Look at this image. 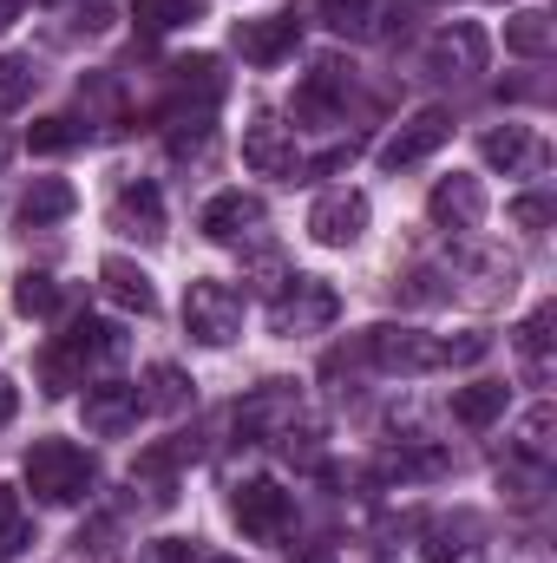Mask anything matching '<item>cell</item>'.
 Segmentation results:
<instances>
[{
	"instance_id": "11",
	"label": "cell",
	"mask_w": 557,
	"mask_h": 563,
	"mask_svg": "<svg viewBox=\"0 0 557 563\" xmlns=\"http://www.w3.org/2000/svg\"><path fill=\"white\" fill-rule=\"evenodd\" d=\"M295 46H302V20L295 13H263V20H243L237 26V53L250 66H282Z\"/></svg>"
},
{
	"instance_id": "7",
	"label": "cell",
	"mask_w": 557,
	"mask_h": 563,
	"mask_svg": "<svg viewBox=\"0 0 557 563\" xmlns=\"http://www.w3.org/2000/svg\"><path fill=\"white\" fill-rule=\"evenodd\" d=\"M361 230H368V197H361V190H328V197H315L308 236H315L321 250H348V243H361Z\"/></svg>"
},
{
	"instance_id": "12",
	"label": "cell",
	"mask_w": 557,
	"mask_h": 563,
	"mask_svg": "<svg viewBox=\"0 0 557 563\" xmlns=\"http://www.w3.org/2000/svg\"><path fill=\"white\" fill-rule=\"evenodd\" d=\"M144 413L139 387L132 380H99V387H86V432H99V439H119V432H132Z\"/></svg>"
},
{
	"instance_id": "30",
	"label": "cell",
	"mask_w": 557,
	"mask_h": 563,
	"mask_svg": "<svg viewBox=\"0 0 557 563\" xmlns=\"http://www.w3.org/2000/svg\"><path fill=\"white\" fill-rule=\"evenodd\" d=\"M26 92H33V66H26V59H13V53H0V112L26 106Z\"/></svg>"
},
{
	"instance_id": "6",
	"label": "cell",
	"mask_w": 557,
	"mask_h": 563,
	"mask_svg": "<svg viewBox=\"0 0 557 563\" xmlns=\"http://www.w3.org/2000/svg\"><path fill=\"white\" fill-rule=\"evenodd\" d=\"M230 518L256 538V544H276L282 531H288V492L270 485V478H250V485H237V498H230Z\"/></svg>"
},
{
	"instance_id": "17",
	"label": "cell",
	"mask_w": 557,
	"mask_h": 563,
	"mask_svg": "<svg viewBox=\"0 0 557 563\" xmlns=\"http://www.w3.org/2000/svg\"><path fill=\"white\" fill-rule=\"evenodd\" d=\"M321 13V26L328 33H348V40H374V33H387V0H321L315 7Z\"/></svg>"
},
{
	"instance_id": "15",
	"label": "cell",
	"mask_w": 557,
	"mask_h": 563,
	"mask_svg": "<svg viewBox=\"0 0 557 563\" xmlns=\"http://www.w3.org/2000/svg\"><path fill=\"white\" fill-rule=\"evenodd\" d=\"M426 66L446 73V79H472V73H485V33H479V26H446V33L426 46Z\"/></svg>"
},
{
	"instance_id": "19",
	"label": "cell",
	"mask_w": 557,
	"mask_h": 563,
	"mask_svg": "<svg viewBox=\"0 0 557 563\" xmlns=\"http://www.w3.org/2000/svg\"><path fill=\"white\" fill-rule=\"evenodd\" d=\"M505 407H512V387L505 380H472V387H452V420L459 426H492L505 420Z\"/></svg>"
},
{
	"instance_id": "31",
	"label": "cell",
	"mask_w": 557,
	"mask_h": 563,
	"mask_svg": "<svg viewBox=\"0 0 557 563\" xmlns=\"http://www.w3.org/2000/svg\"><path fill=\"white\" fill-rule=\"evenodd\" d=\"M79 139H86V132H79V119H33V132H26L33 151H73Z\"/></svg>"
},
{
	"instance_id": "24",
	"label": "cell",
	"mask_w": 557,
	"mask_h": 563,
	"mask_svg": "<svg viewBox=\"0 0 557 563\" xmlns=\"http://www.w3.org/2000/svg\"><path fill=\"white\" fill-rule=\"evenodd\" d=\"M144 413H184L190 407V380L177 374V367H151V380L139 387Z\"/></svg>"
},
{
	"instance_id": "29",
	"label": "cell",
	"mask_w": 557,
	"mask_h": 563,
	"mask_svg": "<svg viewBox=\"0 0 557 563\" xmlns=\"http://www.w3.org/2000/svg\"><path fill=\"white\" fill-rule=\"evenodd\" d=\"M171 73H177V86H184V92L197 86L204 99H217V86H223V73H217V59H210V53H190V59H177Z\"/></svg>"
},
{
	"instance_id": "13",
	"label": "cell",
	"mask_w": 557,
	"mask_h": 563,
	"mask_svg": "<svg viewBox=\"0 0 557 563\" xmlns=\"http://www.w3.org/2000/svg\"><path fill=\"white\" fill-rule=\"evenodd\" d=\"M197 230H204L210 243H250V236L263 230V203H256V197H243V190H217V197L204 203Z\"/></svg>"
},
{
	"instance_id": "28",
	"label": "cell",
	"mask_w": 557,
	"mask_h": 563,
	"mask_svg": "<svg viewBox=\"0 0 557 563\" xmlns=\"http://www.w3.org/2000/svg\"><path fill=\"white\" fill-rule=\"evenodd\" d=\"M204 139H210V106H197V112L177 106V112H171V151H197Z\"/></svg>"
},
{
	"instance_id": "37",
	"label": "cell",
	"mask_w": 557,
	"mask_h": 563,
	"mask_svg": "<svg viewBox=\"0 0 557 563\" xmlns=\"http://www.w3.org/2000/svg\"><path fill=\"white\" fill-rule=\"evenodd\" d=\"M151 563H190V544H157V558Z\"/></svg>"
},
{
	"instance_id": "32",
	"label": "cell",
	"mask_w": 557,
	"mask_h": 563,
	"mask_svg": "<svg viewBox=\"0 0 557 563\" xmlns=\"http://www.w3.org/2000/svg\"><path fill=\"white\" fill-rule=\"evenodd\" d=\"M0 551H26V525H20V492L0 485Z\"/></svg>"
},
{
	"instance_id": "18",
	"label": "cell",
	"mask_w": 557,
	"mask_h": 563,
	"mask_svg": "<svg viewBox=\"0 0 557 563\" xmlns=\"http://www.w3.org/2000/svg\"><path fill=\"white\" fill-rule=\"evenodd\" d=\"M99 288H106L119 308H132V314H151V308H157V288H151V276H144L132 256H106V263H99Z\"/></svg>"
},
{
	"instance_id": "1",
	"label": "cell",
	"mask_w": 557,
	"mask_h": 563,
	"mask_svg": "<svg viewBox=\"0 0 557 563\" xmlns=\"http://www.w3.org/2000/svg\"><path fill=\"white\" fill-rule=\"evenodd\" d=\"M361 354L387 374H439V367H466V361H485L492 341L485 334H419V328H368L361 334Z\"/></svg>"
},
{
	"instance_id": "41",
	"label": "cell",
	"mask_w": 557,
	"mask_h": 563,
	"mask_svg": "<svg viewBox=\"0 0 557 563\" xmlns=\"http://www.w3.org/2000/svg\"><path fill=\"white\" fill-rule=\"evenodd\" d=\"M210 563H243V558H210Z\"/></svg>"
},
{
	"instance_id": "14",
	"label": "cell",
	"mask_w": 557,
	"mask_h": 563,
	"mask_svg": "<svg viewBox=\"0 0 557 563\" xmlns=\"http://www.w3.org/2000/svg\"><path fill=\"white\" fill-rule=\"evenodd\" d=\"M243 164H250L256 177H295V164H302L295 132L276 125V119H256V125L243 132Z\"/></svg>"
},
{
	"instance_id": "23",
	"label": "cell",
	"mask_w": 557,
	"mask_h": 563,
	"mask_svg": "<svg viewBox=\"0 0 557 563\" xmlns=\"http://www.w3.org/2000/svg\"><path fill=\"white\" fill-rule=\"evenodd\" d=\"M551 328H557V308L545 301L525 328H518V354H525V374L532 380H551Z\"/></svg>"
},
{
	"instance_id": "4",
	"label": "cell",
	"mask_w": 557,
	"mask_h": 563,
	"mask_svg": "<svg viewBox=\"0 0 557 563\" xmlns=\"http://www.w3.org/2000/svg\"><path fill=\"white\" fill-rule=\"evenodd\" d=\"M184 328H190L204 347H230V341L243 334V295L217 276H197L190 295H184Z\"/></svg>"
},
{
	"instance_id": "34",
	"label": "cell",
	"mask_w": 557,
	"mask_h": 563,
	"mask_svg": "<svg viewBox=\"0 0 557 563\" xmlns=\"http://www.w3.org/2000/svg\"><path fill=\"white\" fill-rule=\"evenodd\" d=\"M551 217H557L551 197H518V203H512V223H518V230H545Z\"/></svg>"
},
{
	"instance_id": "33",
	"label": "cell",
	"mask_w": 557,
	"mask_h": 563,
	"mask_svg": "<svg viewBox=\"0 0 557 563\" xmlns=\"http://www.w3.org/2000/svg\"><path fill=\"white\" fill-rule=\"evenodd\" d=\"M466 525H433L426 531V563H452V558H466Z\"/></svg>"
},
{
	"instance_id": "27",
	"label": "cell",
	"mask_w": 557,
	"mask_h": 563,
	"mask_svg": "<svg viewBox=\"0 0 557 563\" xmlns=\"http://www.w3.org/2000/svg\"><path fill=\"white\" fill-rule=\"evenodd\" d=\"M551 426H557L551 400H538V407L525 413V426H518V452H525L532 465H545V459H551Z\"/></svg>"
},
{
	"instance_id": "20",
	"label": "cell",
	"mask_w": 557,
	"mask_h": 563,
	"mask_svg": "<svg viewBox=\"0 0 557 563\" xmlns=\"http://www.w3.org/2000/svg\"><path fill=\"white\" fill-rule=\"evenodd\" d=\"M341 92H348V73H341L335 59H321V66L308 73V86L295 92V112H302L308 125H328V119H335V106H341Z\"/></svg>"
},
{
	"instance_id": "39",
	"label": "cell",
	"mask_w": 557,
	"mask_h": 563,
	"mask_svg": "<svg viewBox=\"0 0 557 563\" xmlns=\"http://www.w3.org/2000/svg\"><path fill=\"white\" fill-rule=\"evenodd\" d=\"M295 563H341L335 551H308V558H295Z\"/></svg>"
},
{
	"instance_id": "5",
	"label": "cell",
	"mask_w": 557,
	"mask_h": 563,
	"mask_svg": "<svg viewBox=\"0 0 557 563\" xmlns=\"http://www.w3.org/2000/svg\"><path fill=\"white\" fill-rule=\"evenodd\" d=\"M335 314H341V295L321 276H288V288L270 301V328L288 334V341H295V334H321Z\"/></svg>"
},
{
	"instance_id": "38",
	"label": "cell",
	"mask_w": 557,
	"mask_h": 563,
	"mask_svg": "<svg viewBox=\"0 0 557 563\" xmlns=\"http://www.w3.org/2000/svg\"><path fill=\"white\" fill-rule=\"evenodd\" d=\"M13 20H20V0H0V33H7Z\"/></svg>"
},
{
	"instance_id": "2",
	"label": "cell",
	"mask_w": 557,
	"mask_h": 563,
	"mask_svg": "<svg viewBox=\"0 0 557 563\" xmlns=\"http://www.w3.org/2000/svg\"><path fill=\"white\" fill-rule=\"evenodd\" d=\"M119 361H125V334L112 321H73L66 341L40 354V380H46V394H73V387H86L92 367H119Z\"/></svg>"
},
{
	"instance_id": "16",
	"label": "cell",
	"mask_w": 557,
	"mask_h": 563,
	"mask_svg": "<svg viewBox=\"0 0 557 563\" xmlns=\"http://www.w3.org/2000/svg\"><path fill=\"white\" fill-rule=\"evenodd\" d=\"M112 230H125V236H139V243H157V236H164V197H157V184H125V190H119Z\"/></svg>"
},
{
	"instance_id": "26",
	"label": "cell",
	"mask_w": 557,
	"mask_h": 563,
	"mask_svg": "<svg viewBox=\"0 0 557 563\" xmlns=\"http://www.w3.org/2000/svg\"><path fill=\"white\" fill-rule=\"evenodd\" d=\"M13 308L20 314H53L59 308V282L46 276V269H26V276L13 282Z\"/></svg>"
},
{
	"instance_id": "8",
	"label": "cell",
	"mask_w": 557,
	"mask_h": 563,
	"mask_svg": "<svg viewBox=\"0 0 557 563\" xmlns=\"http://www.w3.org/2000/svg\"><path fill=\"white\" fill-rule=\"evenodd\" d=\"M446 139H452V112H446V106H419L414 119L381 144V164H387V170H407V164H419V157H433Z\"/></svg>"
},
{
	"instance_id": "35",
	"label": "cell",
	"mask_w": 557,
	"mask_h": 563,
	"mask_svg": "<svg viewBox=\"0 0 557 563\" xmlns=\"http://www.w3.org/2000/svg\"><path fill=\"white\" fill-rule=\"evenodd\" d=\"M341 164H354V139H348V144H335L328 157H315L308 170H315V177H328V170H341Z\"/></svg>"
},
{
	"instance_id": "3",
	"label": "cell",
	"mask_w": 557,
	"mask_h": 563,
	"mask_svg": "<svg viewBox=\"0 0 557 563\" xmlns=\"http://www.w3.org/2000/svg\"><path fill=\"white\" fill-rule=\"evenodd\" d=\"M92 478L99 472H92L86 445H73V439H40L26 452V485H33L40 505H79L92 492Z\"/></svg>"
},
{
	"instance_id": "40",
	"label": "cell",
	"mask_w": 557,
	"mask_h": 563,
	"mask_svg": "<svg viewBox=\"0 0 557 563\" xmlns=\"http://www.w3.org/2000/svg\"><path fill=\"white\" fill-rule=\"evenodd\" d=\"M7 157H13V139H7V132H0V164H7Z\"/></svg>"
},
{
	"instance_id": "10",
	"label": "cell",
	"mask_w": 557,
	"mask_h": 563,
	"mask_svg": "<svg viewBox=\"0 0 557 563\" xmlns=\"http://www.w3.org/2000/svg\"><path fill=\"white\" fill-rule=\"evenodd\" d=\"M479 151H485V164H499L505 177H538V170L551 164V144L538 139L532 125H499V132L479 139Z\"/></svg>"
},
{
	"instance_id": "9",
	"label": "cell",
	"mask_w": 557,
	"mask_h": 563,
	"mask_svg": "<svg viewBox=\"0 0 557 563\" xmlns=\"http://www.w3.org/2000/svg\"><path fill=\"white\" fill-rule=\"evenodd\" d=\"M426 217L439 223V230H479L485 223V184L479 177H466V170H452V177H439L433 184V197H426Z\"/></svg>"
},
{
	"instance_id": "21",
	"label": "cell",
	"mask_w": 557,
	"mask_h": 563,
	"mask_svg": "<svg viewBox=\"0 0 557 563\" xmlns=\"http://www.w3.org/2000/svg\"><path fill=\"white\" fill-rule=\"evenodd\" d=\"M73 210H79V190H73L66 177H40V184L20 197L13 217H20L26 230H40V223H59V217H73Z\"/></svg>"
},
{
	"instance_id": "36",
	"label": "cell",
	"mask_w": 557,
	"mask_h": 563,
	"mask_svg": "<svg viewBox=\"0 0 557 563\" xmlns=\"http://www.w3.org/2000/svg\"><path fill=\"white\" fill-rule=\"evenodd\" d=\"M13 413H20V387H13V380L0 374V426L13 420Z\"/></svg>"
},
{
	"instance_id": "22",
	"label": "cell",
	"mask_w": 557,
	"mask_h": 563,
	"mask_svg": "<svg viewBox=\"0 0 557 563\" xmlns=\"http://www.w3.org/2000/svg\"><path fill=\"white\" fill-rule=\"evenodd\" d=\"M505 46H512L518 59H545V53L557 46V20L551 13H538V7L512 13V20H505Z\"/></svg>"
},
{
	"instance_id": "25",
	"label": "cell",
	"mask_w": 557,
	"mask_h": 563,
	"mask_svg": "<svg viewBox=\"0 0 557 563\" xmlns=\"http://www.w3.org/2000/svg\"><path fill=\"white\" fill-rule=\"evenodd\" d=\"M197 7L204 0H132V20H139L144 33H171V26L197 20Z\"/></svg>"
}]
</instances>
